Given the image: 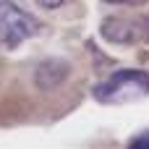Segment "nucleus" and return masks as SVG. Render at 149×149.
<instances>
[{
  "label": "nucleus",
  "mask_w": 149,
  "mask_h": 149,
  "mask_svg": "<svg viewBox=\"0 0 149 149\" xmlns=\"http://www.w3.org/2000/svg\"><path fill=\"white\" fill-rule=\"evenodd\" d=\"M39 31V21L10 0H0V50H16L24 39Z\"/></svg>",
  "instance_id": "obj_2"
},
{
  "label": "nucleus",
  "mask_w": 149,
  "mask_h": 149,
  "mask_svg": "<svg viewBox=\"0 0 149 149\" xmlns=\"http://www.w3.org/2000/svg\"><path fill=\"white\" fill-rule=\"evenodd\" d=\"M34 3H37V5H42V8H50V10H52V8H60L65 0H34Z\"/></svg>",
  "instance_id": "obj_6"
},
{
  "label": "nucleus",
  "mask_w": 149,
  "mask_h": 149,
  "mask_svg": "<svg viewBox=\"0 0 149 149\" xmlns=\"http://www.w3.org/2000/svg\"><path fill=\"white\" fill-rule=\"evenodd\" d=\"M107 3H144V0H107Z\"/></svg>",
  "instance_id": "obj_7"
},
{
  "label": "nucleus",
  "mask_w": 149,
  "mask_h": 149,
  "mask_svg": "<svg viewBox=\"0 0 149 149\" xmlns=\"http://www.w3.org/2000/svg\"><path fill=\"white\" fill-rule=\"evenodd\" d=\"M102 37L107 42H118V45H126V42H134L136 37V24L134 21H126V18H107L102 24Z\"/></svg>",
  "instance_id": "obj_3"
},
{
  "label": "nucleus",
  "mask_w": 149,
  "mask_h": 149,
  "mask_svg": "<svg viewBox=\"0 0 149 149\" xmlns=\"http://www.w3.org/2000/svg\"><path fill=\"white\" fill-rule=\"evenodd\" d=\"M94 100L105 105H123L149 94V73L144 71H115L107 81L94 86Z\"/></svg>",
  "instance_id": "obj_1"
},
{
  "label": "nucleus",
  "mask_w": 149,
  "mask_h": 149,
  "mask_svg": "<svg viewBox=\"0 0 149 149\" xmlns=\"http://www.w3.org/2000/svg\"><path fill=\"white\" fill-rule=\"evenodd\" d=\"M128 149H149V131H144L141 136H136V139L128 144Z\"/></svg>",
  "instance_id": "obj_5"
},
{
  "label": "nucleus",
  "mask_w": 149,
  "mask_h": 149,
  "mask_svg": "<svg viewBox=\"0 0 149 149\" xmlns=\"http://www.w3.org/2000/svg\"><path fill=\"white\" fill-rule=\"evenodd\" d=\"M68 76V63H63V60H45L39 68H37V84L42 86V89H52V86H58L63 79Z\"/></svg>",
  "instance_id": "obj_4"
}]
</instances>
